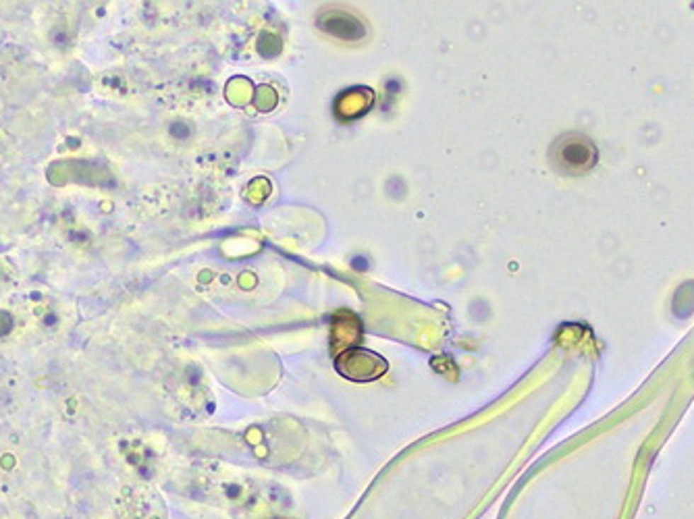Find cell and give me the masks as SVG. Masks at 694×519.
Instances as JSON below:
<instances>
[{
	"mask_svg": "<svg viewBox=\"0 0 694 519\" xmlns=\"http://www.w3.org/2000/svg\"><path fill=\"white\" fill-rule=\"evenodd\" d=\"M549 158H551L553 166L564 175H584L597 164L599 152H597V146L586 135L566 133L555 139V144L551 146Z\"/></svg>",
	"mask_w": 694,
	"mask_h": 519,
	"instance_id": "1",
	"label": "cell"
}]
</instances>
